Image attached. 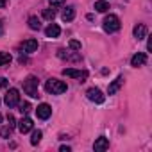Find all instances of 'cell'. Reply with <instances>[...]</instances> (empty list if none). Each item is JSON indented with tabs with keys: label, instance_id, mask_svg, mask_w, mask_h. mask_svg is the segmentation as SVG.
I'll return each mask as SVG.
<instances>
[{
	"label": "cell",
	"instance_id": "obj_28",
	"mask_svg": "<svg viewBox=\"0 0 152 152\" xmlns=\"http://www.w3.org/2000/svg\"><path fill=\"white\" fill-rule=\"evenodd\" d=\"M59 150H61V152H70V147H64V145H63Z\"/></svg>",
	"mask_w": 152,
	"mask_h": 152
},
{
	"label": "cell",
	"instance_id": "obj_14",
	"mask_svg": "<svg viewBox=\"0 0 152 152\" xmlns=\"http://www.w3.org/2000/svg\"><path fill=\"white\" fill-rule=\"evenodd\" d=\"M61 18H63V22H72V20L75 18V7H73V6H68L66 9H63Z\"/></svg>",
	"mask_w": 152,
	"mask_h": 152
},
{
	"label": "cell",
	"instance_id": "obj_23",
	"mask_svg": "<svg viewBox=\"0 0 152 152\" xmlns=\"http://www.w3.org/2000/svg\"><path fill=\"white\" fill-rule=\"evenodd\" d=\"M11 131H13V129H11L9 125H6V127H2V129H0V136H2V138H7V136L11 134Z\"/></svg>",
	"mask_w": 152,
	"mask_h": 152
},
{
	"label": "cell",
	"instance_id": "obj_26",
	"mask_svg": "<svg viewBox=\"0 0 152 152\" xmlns=\"http://www.w3.org/2000/svg\"><path fill=\"white\" fill-rule=\"evenodd\" d=\"M48 2H50L52 7H57V6H61V4L64 2V0H48Z\"/></svg>",
	"mask_w": 152,
	"mask_h": 152
},
{
	"label": "cell",
	"instance_id": "obj_24",
	"mask_svg": "<svg viewBox=\"0 0 152 152\" xmlns=\"http://www.w3.org/2000/svg\"><path fill=\"white\" fill-rule=\"evenodd\" d=\"M70 48H72V50H81V41L72 39V41H70Z\"/></svg>",
	"mask_w": 152,
	"mask_h": 152
},
{
	"label": "cell",
	"instance_id": "obj_20",
	"mask_svg": "<svg viewBox=\"0 0 152 152\" xmlns=\"http://www.w3.org/2000/svg\"><path fill=\"white\" fill-rule=\"evenodd\" d=\"M43 18L45 20H54L56 18V9H52V7L50 9H45L43 11Z\"/></svg>",
	"mask_w": 152,
	"mask_h": 152
},
{
	"label": "cell",
	"instance_id": "obj_27",
	"mask_svg": "<svg viewBox=\"0 0 152 152\" xmlns=\"http://www.w3.org/2000/svg\"><path fill=\"white\" fill-rule=\"evenodd\" d=\"M6 86H7V79L0 77V88H6Z\"/></svg>",
	"mask_w": 152,
	"mask_h": 152
},
{
	"label": "cell",
	"instance_id": "obj_6",
	"mask_svg": "<svg viewBox=\"0 0 152 152\" xmlns=\"http://www.w3.org/2000/svg\"><path fill=\"white\" fill-rule=\"evenodd\" d=\"M86 95H88V99H90L91 102H95V104H102V102L106 100V97L102 95V91H100L99 88H90V90L86 91Z\"/></svg>",
	"mask_w": 152,
	"mask_h": 152
},
{
	"label": "cell",
	"instance_id": "obj_2",
	"mask_svg": "<svg viewBox=\"0 0 152 152\" xmlns=\"http://www.w3.org/2000/svg\"><path fill=\"white\" fill-rule=\"evenodd\" d=\"M38 86H39V81H38V77H34V75H29V77L23 81V91H25L29 97H32V99L39 97Z\"/></svg>",
	"mask_w": 152,
	"mask_h": 152
},
{
	"label": "cell",
	"instance_id": "obj_8",
	"mask_svg": "<svg viewBox=\"0 0 152 152\" xmlns=\"http://www.w3.org/2000/svg\"><path fill=\"white\" fill-rule=\"evenodd\" d=\"M93 148H95V152H104V150H107V148H109V140H107V138H104V136L97 138V140H95Z\"/></svg>",
	"mask_w": 152,
	"mask_h": 152
},
{
	"label": "cell",
	"instance_id": "obj_1",
	"mask_svg": "<svg viewBox=\"0 0 152 152\" xmlns=\"http://www.w3.org/2000/svg\"><path fill=\"white\" fill-rule=\"evenodd\" d=\"M45 90L50 95H61V93H64L68 90V86H66V83H63L59 79H48L45 83Z\"/></svg>",
	"mask_w": 152,
	"mask_h": 152
},
{
	"label": "cell",
	"instance_id": "obj_18",
	"mask_svg": "<svg viewBox=\"0 0 152 152\" xmlns=\"http://www.w3.org/2000/svg\"><path fill=\"white\" fill-rule=\"evenodd\" d=\"M29 27H31L32 31H39V29H41V23H39L38 16H31V18H29Z\"/></svg>",
	"mask_w": 152,
	"mask_h": 152
},
{
	"label": "cell",
	"instance_id": "obj_4",
	"mask_svg": "<svg viewBox=\"0 0 152 152\" xmlns=\"http://www.w3.org/2000/svg\"><path fill=\"white\" fill-rule=\"evenodd\" d=\"M4 102H6L7 107L18 106V104H20V91H18L16 88H11V90L6 93V97H4Z\"/></svg>",
	"mask_w": 152,
	"mask_h": 152
},
{
	"label": "cell",
	"instance_id": "obj_31",
	"mask_svg": "<svg viewBox=\"0 0 152 152\" xmlns=\"http://www.w3.org/2000/svg\"><path fill=\"white\" fill-rule=\"evenodd\" d=\"M0 124H2V115H0Z\"/></svg>",
	"mask_w": 152,
	"mask_h": 152
},
{
	"label": "cell",
	"instance_id": "obj_21",
	"mask_svg": "<svg viewBox=\"0 0 152 152\" xmlns=\"http://www.w3.org/2000/svg\"><path fill=\"white\" fill-rule=\"evenodd\" d=\"M41 136H43L41 131H34V132H32V138H31V143H32V145H38V143L41 141Z\"/></svg>",
	"mask_w": 152,
	"mask_h": 152
},
{
	"label": "cell",
	"instance_id": "obj_12",
	"mask_svg": "<svg viewBox=\"0 0 152 152\" xmlns=\"http://www.w3.org/2000/svg\"><path fill=\"white\" fill-rule=\"evenodd\" d=\"M132 34H134V38H136L138 41H140V39H145V38H147V27H145L143 23H138V25H134Z\"/></svg>",
	"mask_w": 152,
	"mask_h": 152
},
{
	"label": "cell",
	"instance_id": "obj_19",
	"mask_svg": "<svg viewBox=\"0 0 152 152\" xmlns=\"http://www.w3.org/2000/svg\"><path fill=\"white\" fill-rule=\"evenodd\" d=\"M95 9H97L99 13H106V11L109 9V4L104 2V0H100V2H95Z\"/></svg>",
	"mask_w": 152,
	"mask_h": 152
},
{
	"label": "cell",
	"instance_id": "obj_10",
	"mask_svg": "<svg viewBox=\"0 0 152 152\" xmlns=\"http://www.w3.org/2000/svg\"><path fill=\"white\" fill-rule=\"evenodd\" d=\"M32 120L29 118V116H25V118H22L20 122H18V131L22 132V134H25V132H29L31 129H32Z\"/></svg>",
	"mask_w": 152,
	"mask_h": 152
},
{
	"label": "cell",
	"instance_id": "obj_17",
	"mask_svg": "<svg viewBox=\"0 0 152 152\" xmlns=\"http://www.w3.org/2000/svg\"><path fill=\"white\" fill-rule=\"evenodd\" d=\"M11 54L9 52H0V66H9L11 63Z\"/></svg>",
	"mask_w": 152,
	"mask_h": 152
},
{
	"label": "cell",
	"instance_id": "obj_16",
	"mask_svg": "<svg viewBox=\"0 0 152 152\" xmlns=\"http://www.w3.org/2000/svg\"><path fill=\"white\" fill-rule=\"evenodd\" d=\"M57 56L61 57V59H70V61H79L81 57L77 56V54H75V56H72L70 52H66L64 48H61V50H57Z\"/></svg>",
	"mask_w": 152,
	"mask_h": 152
},
{
	"label": "cell",
	"instance_id": "obj_5",
	"mask_svg": "<svg viewBox=\"0 0 152 152\" xmlns=\"http://www.w3.org/2000/svg\"><path fill=\"white\" fill-rule=\"evenodd\" d=\"M64 77H72V79H79L81 83H84V79L88 77V72L86 70H73V68H64L63 70Z\"/></svg>",
	"mask_w": 152,
	"mask_h": 152
},
{
	"label": "cell",
	"instance_id": "obj_29",
	"mask_svg": "<svg viewBox=\"0 0 152 152\" xmlns=\"http://www.w3.org/2000/svg\"><path fill=\"white\" fill-rule=\"evenodd\" d=\"M4 34V23H2V20H0V36Z\"/></svg>",
	"mask_w": 152,
	"mask_h": 152
},
{
	"label": "cell",
	"instance_id": "obj_30",
	"mask_svg": "<svg viewBox=\"0 0 152 152\" xmlns=\"http://www.w3.org/2000/svg\"><path fill=\"white\" fill-rule=\"evenodd\" d=\"M7 6V0H0V7H6Z\"/></svg>",
	"mask_w": 152,
	"mask_h": 152
},
{
	"label": "cell",
	"instance_id": "obj_13",
	"mask_svg": "<svg viewBox=\"0 0 152 152\" xmlns=\"http://www.w3.org/2000/svg\"><path fill=\"white\" fill-rule=\"evenodd\" d=\"M145 61H147V56H145L143 52H138V54H134V56H132L131 64H132L134 68H138V66H143V64H145Z\"/></svg>",
	"mask_w": 152,
	"mask_h": 152
},
{
	"label": "cell",
	"instance_id": "obj_11",
	"mask_svg": "<svg viewBox=\"0 0 152 152\" xmlns=\"http://www.w3.org/2000/svg\"><path fill=\"white\" fill-rule=\"evenodd\" d=\"M122 84H124V77H122V75H118V77L109 84V88H107V95H115V93L122 88Z\"/></svg>",
	"mask_w": 152,
	"mask_h": 152
},
{
	"label": "cell",
	"instance_id": "obj_22",
	"mask_svg": "<svg viewBox=\"0 0 152 152\" xmlns=\"http://www.w3.org/2000/svg\"><path fill=\"white\" fill-rule=\"evenodd\" d=\"M31 109H32V107H31V104H29V102H23V104H20V111H22V115H27Z\"/></svg>",
	"mask_w": 152,
	"mask_h": 152
},
{
	"label": "cell",
	"instance_id": "obj_9",
	"mask_svg": "<svg viewBox=\"0 0 152 152\" xmlns=\"http://www.w3.org/2000/svg\"><path fill=\"white\" fill-rule=\"evenodd\" d=\"M22 50H23L25 54L36 52V50H38V41H36V39H25V41L22 43Z\"/></svg>",
	"mask_w": 152,
	"mask_h": 152
},
{
	"label": "cell",
	"instance_id": "obj_15",
	"mask_svg": "<svg viewBox=\"0 0 152 152\" xmlns=\"http://www.w3.org/2000/svg\"><path fill=\"white\" fill-rule=\"evenodd\" d=\"M45 34H47L48 38H57V36L61 34V29H59L56 23H50V25L45 29Z\"/></svg>",
	"mask_w": 152,
	"mask_h": 152
},
{
	"label": "cell",
	"instance_id": "obj_25",
	"mask_svg": "<svg viewBox=\"0 0 152 152\" xmlns=\"http://www.w3.org/2000/svg\"><path fill=\"white\" fill-rule=\"evenodd\" d=\"M7 125H9L11 129L16 125V120H15V116H13V115H7Z\"/></svg>",
	"mask_w": 152,
	"mask_h": 152
},
{
	"label": "cell",
	"instance_id": "obj_7",
	"mask_svg": "<svg viewBox=\"0 0 152 152\" xmlns=\"http://www.w3.org/2000/svg\"><path fill=\"white\" fill-rule=\"evenodd\" d=\"M36 115H38V118L47 120V118H50V115H52V107H50L48 104H39L38 109H36Z\"/></svg>",
	"mask_w": 152,
	"mask_h": 152
},
{
	"label": "cell",
	"instance_id": "obj_3",
	"mask_svg": "<svg viewBox=\"0 0 152 152\" xmlns=\"http://www.w3.org/2000/svg\"><path fill=\"white\" fill-rule=\"evenodd\" d=\"M102 27H104V31L109 32V34H111V32H116V31H120V18H118L116 15H109V16L104 18Z\"/></svg>",
	"mask_w": 152,
	"mask_h": 152
}]
</instances>
